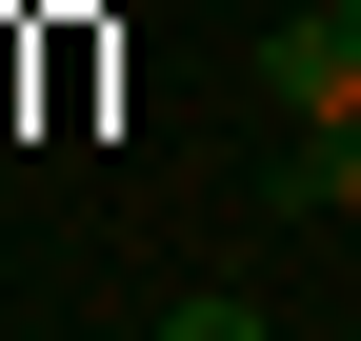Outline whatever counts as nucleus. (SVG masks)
I'll return each mask as SVG.
<instances>
[{
    "label": "nucleus",
    "mask_w": 361,
    "mask_h": 341,
    "mask_svg": "<svg viewBox=\"0 0 361 341\" xmlns=\"http://www.w3.org/2000/svg\"><path fill=\"white\" fill-rule=\"evenodd\" d=\"M161 341H261V302H161Z\"/></svg>",
    "instance_id": "7ed1b4c3"
},
{
    "label": "nucleus",
    "mask_w": 361,
    "mask_h": 341,
    "mask_svg": "<svg viewBox=\"0 0 361 341\" xmlns=\"http://www.w3.org/2000/svg\"><path fill=\"white\" fill-rule=\"evenodd\" d=\"M261 101L281 120H361V0H301V20L261 40Z\"/></svg>",
    "instance_id": "f257e3e1"
},
{
    "label": "nucleus",
    "mask_w": 361,
    "mask_h": 341,
    "mask_svg": "<svg viewBox=\"0 0 361 341\" xmlns=\"http://www.w3.org/2000/svg\"><path fill=\"white\" fill-rule=\"evenodd\" d=\"M281 181H301V201H341V221H361V120H301V161H281Z\"/></svg>",
    "instance_id": "f03ea898"
}]
</instances>
